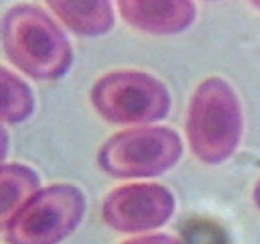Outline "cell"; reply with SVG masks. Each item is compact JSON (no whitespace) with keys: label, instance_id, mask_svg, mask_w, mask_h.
<instances>
[{"label":"cell","instance_id":"obj_1","mask_svg":"<svg viewBox=\"0 0 260 244\" xmlns=\"http://www.w3.org/2000/svg\"><path fill=\"white\" fill-rule=\"evenodd\" d=\"M2 36L8 58L38 80L61 78L73 63V48L65 33L35 5L10 8L3 18Z\"/></svg>","mask_w":260,"mask_h":244},{"label":"cell","instance_id":"obj_2","mask_svg":"<svg viewBox=\"0 0 260 244\" xmlns=\"http://www.w3.org/2000/svg\"><path fill=\"white\" fill-rule=\"evenodd\" d=\"M243 134V111L234 89L213 76L201 83L188 109L187 135L196 157L220 164L234 154Z\"/></svg>","mask_w":260,"mask_h":244},{"label":"cell","instance_id":"obj_3","mask_svg":"<svg viewBox=\"0 0 260 244\" xmlns=\"http://www.w3.org/2000/svg\"><path fill=\"white\" fill-rule=\"evenodd\" d=\"M85 212L79 188L53 185L33 195L3 226L10 244H57L73 233Z\"/></svg>","mask_w":260,"mask_h":244},{"label":"cell","instance_id":"obj_4","mask_svg":"<svg viewBox=\"0 0 260 244\" xmlns=\"http://www.w3.org/2000/svg\"><path fill=\"white\" fill-rule=\"evenodd\" d=\"M90 97L104 118L122 125L159 121L172 104L169 90L159 79L134 70L104 75L94 84Z\"/></svg>","mask_w":260,"mask_h":244},{"label":"cell","instance_id":"obj_5","mask_svg":"<svg viewBox=\"0 0 260 244\" xmlns=\"http://www.w3.org/2000/svg\"><path fill=\"white\" fill-rule=\"evenodd\" d=\"M182 152V140L174 130L144 127L111 137L99 150L98 163L113 177H154L174 167Z\"/></svg>","mask_w":260,"mask_h":244},{"label":"cell","instance_id":"obj_6","mask_svg":"<svg viewBox=\"0 0 260 244\" xmlns=\"http://www.w3.org/2000/svg\"><path fill=\"white\" fill-rule=\"evenodd\" d=\"M175 208L168 188L159 185H129L112 191L104 200V221L124 233H140L164 225Z\"/></svg>","mask_w":260,"mask_h":244},{"label":"cell","instance_id":"obj_7","mask_svg":"<svg viewBox=\"0 0 260 244\" xmlns=\"http://www.w3.org/2000/svg\"><path fill=\"white\" fill-rule=\"evenodd\" d=\"M119 13L128 24L152 35H174L185 30L196 19V7L182 0H123Z\"/></svg>","mask_w":260,"mask_h":244},{"label":"cell","instance_id":"obj_8","mask_svg":"<svg viewBox=\"0 0 260 244\" xmlns=\"http://www.w3.org/2000/svg\"><path fill=\"white\" fill-rule=\"evenodd\" d=\"M58 18L75 33L81 36H101L107 33L114 23L113 10L109 2H47Z\"/></svg>","mask_w":260,"mask_h":244},{"label":"cell","instance_id":"obj_9","mask_svg":"<svg viewBox=\"0 0 260 244\" xmlns=\"http://www.w3.org/2000/svg\"><path fill=\"white\" fill-rule=\"evenodd\" d=\"M37 173L18 163L4 164L0 173V221L2 228L9 219L38 192Z\"/></svg>","mask_w":260,"mask_h":244},{"label":"cell","instance_id":"obj_10","mask_svg":"<svg viewBox=\"0 0 260 244\" xmlns=\"http://www.w3.org/2000/svg\"><path fill=\"white\" fill-rule=\"evenodd\" d=\"M2 119L9 124H18L32 114L35 99L29 86L7 70L2 68Z\"/></svg>","mask_w":260,"mask_h":244},{"label":"cell","instance_id":"obj_11","mask_svg":"<svg viewBox=\"0 0 260 244\" xmlns=\"http://www.w3.org/2000/svg\"><path fill=\"white\" fill-rule=\"evenodd\" d=\"M184 238L187 244H228L223 229L205 219L188 221L184 226Z\"/></svg>","mask_w":260,"mask_h":244},{"label":"cell","instance_id":"obj_12","mask_svg":"<svg viewBox=\"0 0 260 244\" xmlns=\"http://www.w3.org/2000/svg\"><path fill=\"white\" fill-rule=\"evenodd\" d=\"M123 244H182V241L167 234H155V235H145L124 241Z\"/></svg>","mask_w":260,"mask_h":244},{"label":"cell","instance_id":"obj_13","mask_svg":"<svg viewBox=\"0 0 260 244\" xmlns=\"http://www.w3.org/2000/svg\"><path fill=\"white\" fill-rule=\"evenodd\" d=\"M254 200H255L256 206H258L260 210V180L258 182V185H256L255 191H254Z\"/></svg>","mask_w":260,"mask_h":244},{"label":"cell","instance_id":"obj_14","mask_svg":"<svg viewBox=\"0 0 260 244\" xmlns=\"http://www.w3.org/2000/svg\"><path fill=\"white\" fill-rule=\"evenodd\" d=\"M253 5H255L256 8H259V9H260V2H254Z\"/></svg>","mask_w":260,"mask_h":244}]
</instances>
